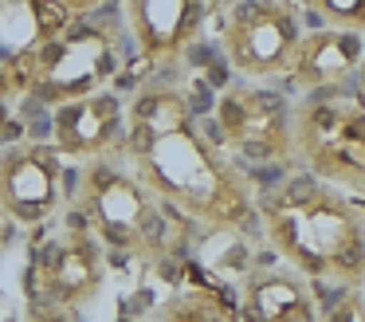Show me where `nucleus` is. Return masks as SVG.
<instances>
[{
  "mask_svg": "<svg viewBox=\"0 0 365 322\" xmlns=\"http://www.w3.org/2000/svg\"><path fill=\"white\" fill-rule=\"evenodd\" d=\"M126 161L165 204L200 232H252L255 188L212 134L192 118V102L169 79H150L126 106Z\"/></svg>",
  "mask_w": 365,
  "mask_h": 322,
  "instance_id": "1",
  "label": "nucleus"
},
{
  "mask_svg": "<svg viewBox=\"0 0 365 322\" xmlns=\"http://www.w3.org/2000/svg\"><path fill=\"white\" fill-rule=\"evenodd\" d=\"M255 232L267 251L314 287H365V212L314 177H291L255 196Z\"/></svg>",
  "mask_w": 365,
  "mask_h": 322,
  "instance_id": "2",
  "label": "nucleus"
},
{
  "mask_svg": "<svg viewBox=\"0 0 365 322\" xmlns=\"http://www.w3.org/2000/svg\"><path fill=\"white\" fill-rule=\"evenodd\" d=\"M67 216L79 220L103 251L145 267L181 263L197 240V228L130 169L126 154L79 165Z\"/></svg>",
  "mask_w": 365,
  "mask_h": 322,
  "instance_id": "3",
  "label": "nucleus"
},
{
  "mask_svg": "<svg viewBox=\"0 0 365 322\" xmlns=\"http://www.w3.org/2000/svg\"><path fill=\"white\" fill-rule=\"evenodd\" d=\"M4 67L20 91V102L59 110L110 83L118 71V39L110 28L75 20L59 36H36L32 44L12 51Z\"/></svg>",
  "mask_w": 365,
  "mask_h": 322,
  "instance_id": "4",
  "label": "nucleus"
},
{
  "mask_svg": "<svg viewBox=\"0 0 365 322\" xmlns=\"http://www.w3.org/2000/svg\"><path fill=\"white\" fill-rule=\"evenodd\" d=\"M294 165L322 185L365 201V102L349 86L307 91L291 106Z\"/></svg>",
  "mask_w": 365,
  "mask_h": 322,
  "instance_id": "5",
  "label": "nucleus"
},
{
  "mask_svg": "<svg viewBox=\"0 0 365 322\" xmlns=\"http://www.w3.org/2000/svg\"><path fill=\"white\" fill-rule=\"evenodd\" d=\"M212 141L236 165H259V169H287L294 165L291 149V102L263 83L224 86L212 106Z\"/></svg>",
  "mask_w": 365,
  "mask_h": 322,
  "instance_id": "6",
  "label": "nucleus"
},
{
  "mask_svg": "<svg viewBox=\"0 0 365 322\" xmlns=\"http://www.w3.org/2000/svg\"><path fill=\"white\" fill-rule=\"evenodd\" d=\"M299 39L302 28L291 0H240L224 12L220 24L224 59L247 83L287 75L299 51Z\"/></svg>",
  "mask_w": 365,
  "mask_h": 322,
  "instance_id": "7",
  "label": "nucleus"
},
{
  "mask_svg": "<svg viewBox=\"0 0 365 322\" xmlns=\"http://www.w3.org/2000/svg\"><path fill=\"white\" fill-rule=\"evenodd\" d=\"M106 275V251L79 220L67 216V228L51 236L32 259L28 271V291L32 303L63 306V311H83L91 298L103 291Z\"/></svg>",
  "mask_w": 365,
  "mask_h": 322,
  "instance_id": "8",
  "label": "nucleus"
},
{
  "mask_svg": "<svg viewBox=\"0 0 365 322\" xmlns=\"http://www.w3.org/2000/svg\"><path fill=\"white\" fill-rule=\"evenodd\" d=\"M63 157L48 141L0 149V216L9 224H48L63 204Z\"/></svg>",
  "mask_w": 365,
  "mask_h": 322,
  "instance_id": "9",
  "label": "nucleus"
},
{
  "mask_svg": "<svg viewBox=\"0 0 365 322\" xmlns=\"http://www.w3.org/2000/svg\"><path fill=\"white\" fill-rule=\"evenodd\" d=\"M122 20L153 67H177L205 36L208 12L200 0H122Z\"/></svg>",
  "mask_w": 365,
  "mask_h": 322,
  "instance_id": "10",
  "label": "nucleus"
},
{
  "mask_svg": "<svg viewBox=\"0 0 365 322\" xmlns=\"http://www.w3.org/2000/svg\"><path fill=\"white\" fill-rule=\"evenodd\" d=\"M51 149L63 161H98L118 157L126 149V106L118 94L98 91L87 99H75L51 114Z\"/></svg>",
  "mask_w": 365,
  "mask_h": 322,
  "instance_id": "11",
  "label": "nucleus"
},
{
  "mask_svg": "<svg viewBox=\"0 0 365 322\" xmlns=\"http://www.w3.org/2000/svg\"><path fill=\"white\" fill-rule=\"evenodd\" d=\"M240 322H318V287L283 259L255 256L236 291Z\"/></svg>",
  "mask_w": 365,
  "mask_h": 322,
  "instance_id": "12",
  "label": "nucleus"
},
{
  "mask_svg": "<svg viewBox=\"0 0 365 322\" xmlns=\"http://www.w3.org/2000/svg\"><path fill=\"white\" fill-rule=\"evenodd\" d=\"M365 55V36L341 28H314L302 31L299 51L291 59V83L307 91H330V86H349L361 67Z\"/></svg>",
  "mask_w": 365,
  "mask_h": 322,
  "instance_id": "13",
  "label": "nucleus"
},
{
  "mask_svg": "<svg viewBox=\"0 0 365 322\" xmlns=\"http://www.w3.org/2000/svg\"><path fill=\"white\" fill-rule=\"evenodd\" d=\"M153 322H240V318L228 295H220L216 287L185 283L153 311Z\"/></svg>",
  "mask_w": 365,
  "mask_h": 322,
  "instance_id": "14",
  "label": "nucleus"
},
{
  "mask_svg": "<svg viewBox=\"0 0 365 322\" xmlns=\"http://www.w3.org/2000/svg\"><path fill=\"white\" fill-rule=\"evenodd\" d=\"M310 16L322 20V28H341L365 36V0H299Z\"/></svg>",
  "mask_w": 365,
  "mask_h": 322,
  "instance_id": "15",
  "label": "nucleus"
},
{
  "mask_svg": "<svg viewBox=\"0 0 365 322\" xmlns=\"http://www.w3.org/2000/svg\"><path fill=\"white\" fill-rule=\"evenodd\" d=\"M28 8H32L36 36H59V31H67L75 24V16L59 0H28Z\"/></svg>",
  "mask_w": 365,
  "mask_h": 322,
  "instance_id": "16",
  "label": "nucleus"
},
{
  "mask_svg": "<svg viewBox=\"0 0 365 322\" xmlns=\"http://www.w3.org/2000/svg\"><path fill=\"white\" fill-rule=\"evenodd\" d=\"M326 322H365V291H341V298L330 306Z\"/></svg>",
  "mask_w": 365,
  "mask_h": 322,
  "instance_id": "17",
  "label": "nucleus"
},
{
  "mask_svg": "<svg viewBox=\"0 0 365 322\" xmlns=\"http://www.w3.org/2000/svg\"><path fill=\"white\" fill-rule=\"evenodd\" d=\"M16 102H20V91H16V83H12L9 67L0 63V134L9 130L12 114H16Z\"/></svg>",
  "mask_w": 365,
  "mask_h": 322,
  "instance_id": "18",
  "label": "nucleus"
},
{
  "mask_svg": "<svg viewBox=\"0 0 365 322\" xmlns=\"http://www.w3.org/2000/svg\"><path fill=\"white\" fill-rule=\"evenodd\" d=\"M24 322H75V311L48 306V303H28V318Z\"/></svg>",
  "mask_w": 365,
  "mask_h": 322,
  "instance_id": "19",
  "label": "nucleus"
},
{
  "mask_svg": "<svg viewBox=\"0 0 365 322\" xmlns=\"http://www.w3.org/2000/svg\"><path fill=\"white\" fill-rule=\"evenodd\" d=\"M59 4L67 8V12L75 16V20H87L91 12H98L103 4H110V0H59Z\"/></svg>",
  "mask_w": 365,
  "mask_h": 322,
  "instance_id": "20",
  "label": "nucleus"
},
{
  "mask_svg": "<svg viewBox=\"0 0 365 322\" xmlns=\"http://www.w3.org/2000/svg\"><path fill=\"white\" fill-rule=\"evenodd\" d=\"M354 91L361 94V102H365V55H361V67H357V75H354Z\"/></svg>",
  "mask_w": 365,
  "mask_h": 322,
  "instance_id": "21",
  "label": "nucleus"
},
{
  "mask_svg": "<svg viewBox=\"0 0 365 322\" xmlns=\"http://www.w3.org/2000/svg\"><path fill=\"white\" fill-rule=\"evenodd\" d=\"M200 4H205V12H208V16H212V12H216V8H220V4H224V0H200Z\"/></svg>",
  "mask_w": 365,
  "mask_h": 322,
  "instance_id": "22",
  "label": "nucleus"
},
{
  "mask_svg": "<svg viewBox=\"0 0 365 322\" xmlns=\"http://www.w3.org/2000/svg\"><path fill=\"white\" fill-rule=\"evenodd\" d=\"M114 322H142V318H130V314L122 311V314H118V318H114Z\"/></svg>",
  "mask_w": 365,
  "mask_h": 322,
  "instance_id": "23",
  "label": "nucleus"
}]
</instances>
